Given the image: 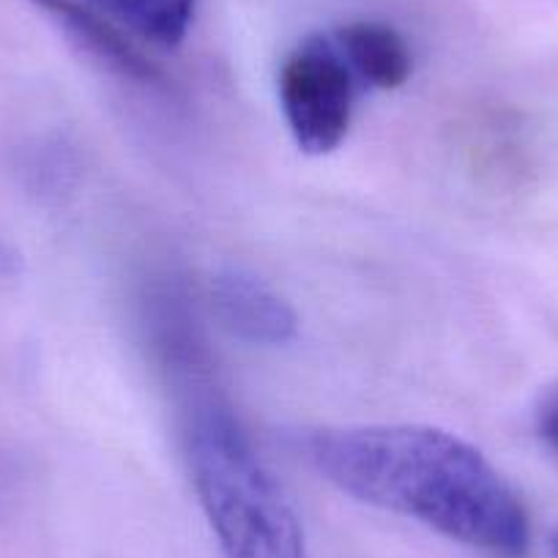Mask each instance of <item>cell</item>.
Returning <instances> with one entry per match:
<instances>
[{"label":"cell","mask_w":558,"mask_h":558,"mask_svg":"<svg viewBox=\"0 0 558 558\" xmlns=\"http://www.w3.org/2000/svg\"><path fill=\"white\" fill-rule=\"evenodd\" d=\"M307 458L329 485L447 539L501 558L525 556L531 523L496 465L465 438L430 425L318 430Z\"/></svg>","instance_id":"1"},{"label":"cell","mask_w":558,"mask_h":558,"mask_svg":"<svg viewBox=\"0 0 558 558\" xmlns=\"http://www.w3.org/2000/svg\"><path fill=\"white\" fill-rule=\"evenodd\" d=\"M192 487L225 558H307L304 525L233 408L197 397L186 418Z\"/></svg>","instance_id":"2"},{"label":"cell","mask_w":558,"mask_h":558,"mask_svg":"<svg viewBox=\"0 0 558 558\" xmlns=\"http://www.w3.org/2000/svg\"><path fill=\"white\" fill-rule=\"evenodd\" d=\"M279 110L310 157L340 148L351 129L356 77L329 36H307L277 74Z\"/></svg>","instance_id":"3"},{"label":"cell","mask_w":558,"mask_h":558,"mask_svg":"<svg viewBox=\"0 0 558 558\" xmlns=\"http://www.w3.org/2000/svg\"><path fill=\"white\" fill-rule=\"evenodd\" d=\"M211 304L219 324L246 345L282 348L299 335V315L288 299L244 268L214 274Z\"/></svg>","instance_id":"4"},{"label":"cell","mask_w":558,"mask_h":558,"mask_svg":"<svg viewBox=\"0 0 558 558\" xmlns=\"http://www.w3.org/2000/svg\"><path fill=\"white\" fill-rule=\"evenodd\" d=\"M31 3L41 14H47L80 52H85L90 61L105 66L107 72L132 80V83L151 85V88L165 85L162 69L154 66L126 39V34L116 23H110L105 14L96 12L90 3H80V0H31Z\"/></svg>","instance_id":"5"},{"label":"cell","mask_w":558,"mask_h":558,"mask_svg":"<svg viewBox=\"0 0 558 558\" xmlns=\"http://www.w3.org/2000/svg\"><path fill=\"white\" fill-rule=\"evenodd\" d=\"M345 58L353 77L369 88L395 90L408 83L413 72V58L408 41L391 25L378 20H353L337 28L331 36Z\"/></svg>","instance_id":"6"},{"label":"cell","mask_w":558,"mask_h":558,"mask_svg":"<svg viewBox=\"0 0 558 558\" xmlns=\"http://www.w3.org/2000/svg\"><path fill=\"white\" fill-rule=\"evenodd\" d=\"M99 14L146 45L179 50L195 20L197 0H88Z\"/></svg>","instance_id":"7"},{"label":"cell","mask_w":558,"mask_h":558,"mask_svg":"<svg viewBox=\"0 0 558 558\" xmlns=\"http://www.w3.org/2000/svg\"><path fill=\"white\" fill-rule=\"evenodd\" d=\"M536 433L558 454V389H550L536 408Z\"/></svg>","instance_id":"8"},{"label":"cell","mask_w":558,"mask_h":558,"mask_svg":"<svg viewBox=\"0 0 558 558\" xmlns=\"http://www.w3.org/2000/svg\"><path fill=\"white\" fill-rule=\"evenodd\" d=\"M550 550H553V558H558V534H553V539H550Z\"/></svg>","instance_id":"9"}]
</instances>
